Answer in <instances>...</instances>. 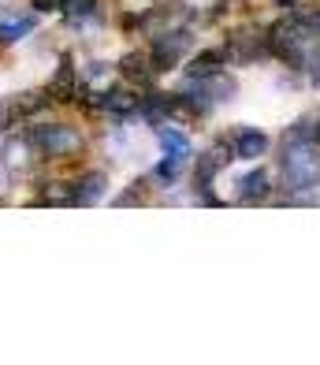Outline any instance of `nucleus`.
I'll use <instances>...</instances> for the list:
<instances>
[{
	"label": "nucleus",
	"mask_w": 320,
	"mask_h": 365,
	"mask_svg": "<svg viewBox=\"0 0 320 365\" xmlns=\"http://www.w3.org/2000/svg\"><path fill=\"white\" fill-rule=\"evenodd\" d=\"M283 187L287 190H306L320 182V153H316V142L309 138H298L291 135L287 145H283Z\"/></svg>",
	"instance_id": "obj_1"
},
{
	"label": "nucleus",
	"mask_w": 320,
	"mask_h": 365,
	"mask_svg": "<svg viewBox=\"0 0 320 365\" xmlns=\"http://www.w3.org/2000/svg\"><path fill=\"white\" fill-rule=\"evenodd\" d=\"M309 26L301 15H283V19L268 30V53H276L279 60H287V63H301L306 60V48H309Z\"/></svg>",
	"instance_id": "obj_2"
},
{
	"label": "nucleus",
	"mask_w": 320,
	"mask_h": 365,
	"mask_svg": "<svg viewBox=\"0 0 320 365\" xmlns=\"http://www.w3.org/2000/svg\"><path fill=\"white\" fill-rule=\"evenodd\" d=\"M30 142L41 157H71L82 149V135L67 123H41L30 130Z\"/></svg>",
	"instance_id": "obj_3"
},
{
	"label": "nucleus",
	"mask_w": 320,
	"mask_h": 365,
	"mask_svg": "<svg viewBox=\"0 0 320 365\" xmlns=\"http://www.w3.org/2000/svg\"><path fill=\"white\" fill-rule=\"evenodd\" d=\"M268 53V41L257 26H234L227 30V41H224V56L227 63H257Z\"/></svg>",
	"instance_id": "obj_4"
},
{
	"label": "nucleus",
	"mask_w": 320,
	"mask_h": 365,
	"mask_svg": "<svg viewBox=\"0 0 320 365\" xmlns=\"http://www.w3.org/2000/svg\"><path fill=\"white\" fill-rule=\"evenodd\" d=\"M45 101H48V93H38V90H23V93L0 97V135H4V130H11L19 120H26V115L41 112Z\"/></svg>",
	"instance_id": "obj_5"
},
{
	"label": "nucleus",
	"mask_w": 320,
	"mask_h": 365,
	"mask_svg": "<svg viewBox=\"0 0 320 365\" xmlns=\"http://www.w3.org/2000/svg\"><path fill=\"white\" fill-rule=\"evenodd\" d=\"M190 30H167V34H157V45H153V56H149V63H153L157 71H172L179 68V60L190 53Z\"/></svg>",
	"instance_id": "obj_6"
},
{
	"label": "nucleus",
	"mask_w": 320,
	"mask_h": 365,
	"mask_svg": "<svg viewBox=\"0 0 320 365\" xmlns=\"http://www.w3.org/2000/svg\"><path fill=\"white\" fill-rule=\"evenodd\" d=\"M231 153H234V149L227 145V138H220V142H216V145H209L205 149V153H197V168H194V182H197V187H201V194H212L209 187H212V179L216 175H220L224 168H227V160H231Z\"/></svg>",
	"instance_id": "obj_7"
},
{
	"label": "nucleus",
	"mask_w": 320,
	"mask_h": 365,
	"mask_svg": "<svg viewBox=\"0 0 320 365\" xmlns=\"http://www.w3.org/2000/svg\"><path fill=\"white\" fill-rule=\"evenodd\" d=\"M38 30V15H26L19 8H0V45H15Z\"/></svg>",
	"instance_id": "obj_8"
},
{
	"label": "nucleus",
	"mask_w": 320,
	"mask_h": 365,
	"mask_svg": "<svg viewBox=\"0 0 320 365\" xmlns=\"http://www.w3.org/2000/svg\"><path fill=\"white\" fill-rule=\"evenodd\" d=\"M33 157H38V149H33L30 135H26V138H8V142H4V149H0V164H4V168H8L11 175L30 172Z\"/></svg>",
	"instance_id": "obj_9"
},
{
	"label": "nucleus",
	"mask_w": 320,
	"mask_h": 365,
	"mask_svg": "<svg viewBox=\"0 0 320 365\" xmlns=\"http://www.w3.org/2000/svg\"><path fill=\"white\" fill-rule=\"evenodd\" d=\"M45 93L53 97V101H75V93H78V75H75V60H71V56H60L56 71H53V82H48Z\"/></svg>",
	"instance_id": "obj_10"
},
{
	"label": "nucleus",
	"mask_w": 320,
	"mask_h": 365,
	"mask_svg": "<svg viewBox=\"0 0 320 365\" xmlns=\"http://www.w3.org/2000/svg\"><path fill=\"white\" fill-rule=\"evenodd\" d=\"M105 194H108V175H105V172H86V175H82L75 187H71L67 205H97Z\"/></svg>",
	"instance_id": "obj_11"
},
{
	"label": "nucleus",
	"mask_w": 320,
	"mask_h": 365,
	"mask_svg": "<svg viewBox=\"0 0 320 365\" xmlns=\"http://www.w3.org/2000/svg\"><path fill=\"white\" fill-rule=\"evenodd\" d=\"M231 142H234V153L246 157V160H257L264 149H268V135H264L261 127H239L231 135Z\"/></svg>",
	"instance_id": "obj_12"
},
{
	"label": "nucleus",
	"mask_w": 320,
	"mask_h": 365,
	"mask_svg": "<svg viewBox=\"0 0 320 365\" xmlns=\"http://www.w3.org/2000/svg\"><path fill=\"white\" fill-rule=\"evenodd\" d=\"M100 108H108L112 115H138L142 112V97L134 93V90L112 86L108 93H100Z\"/></svg>",
	"instance_id": "obj_13"
},
{
	"label": "nucleus",
	"mask_w": 320,
	"mask_h": 365,
	"mask_svg": "<svg viewBox=\"0 0 320 365\" xmlns=\"http://www.w3.org/2000/svg\"><path fill=\"white\" fill-rule=\"evenodd\" d=\"M234 190H239V202H261V197L268 194V172L264 168L246 172L239 182H234Z\"/></svg>",
	"instance_id": "obj_14"
},
{
	"label": "nucleus",
	"mask_w": 320,
	"mask_h": 365,
	"mask_svg": "<svg viewBox=\"0 0 320 365\" xmlns=\"http://www.w3.org/2000/svg\"><path fill=\"white\" fill-rule=\"evenodd\" d=\"M157 142H160V149H164L167 157H187V160H190V138L182 135V130H175V127H160Z\"/></svg>",
	"instance_id": "obj_15"
},
{
	"label": "nucleus",
	"mask_w": 320,
	"mask_h": 365,
	"mask_svg": "<svg viewBox=\"0 0 320 365\" xmlns=\"http://www.w3.org/2000/svg\"><path fill=\"white\" fill-rule=\"evenodd\" d=\"M120 71L127 75V82H142V86H149V71H157V68H149V60L145 56H138V53H127L123 60H120Z\"/></svg>",
	"instance_id": "obj_16"
},
{
	"label": "nucleus",
	"mask_w": 320,
	"mask_h": 365,
	"mask_svg": "<svg viewBox=\"0 0 320 365\" xmlns=\"http://www.w3.org/2000/svg\"><path fill=\"white\" fill-rule=\"evenodd\" d=\"M227 63V56H224V48H205L194 63H190V78H197V75H212V71H220Z\"/></svg>",
	"instance_id": "obj_17"
},
{
	"label": "nucleus",
	"mask_w": 320,
	"mask_h": 365,
	"mask_svg": "<svg viewBox=\"0 0 320 365\" xmlns=\"http://www.w3.org/2000/svg\"><path fill=\"white\" fill-rule=\"evenodd\" d=\"M60 11L71 23H82V19H93L97 15V0H60Z\"/></svg>",
	"instance_id": "obj_18"
},
{
	"label": "nucleus",
	"mask_w": 320,
	"mask_h": 365,
	"mask_svg": "<svg viewBox=\"0 0 320 365\" xmlns=\"http://www.w3.org/2000/svg\"><path fill=\"white\" fill-rule=\"evenodd\" d=\"M182 164H187V157H167L164 153V160L157 164V179L160 182H175L182 175Z\"/></svg>",
	"instance_id": "obj_19"
},
{
	"label": "nucleus",
	"mask_w": 320,
	"mask_h": 365,
	"mask_svg": "<svg viewBox=\"0 0 320 365\" xmlns=\"http://www.w3.org/2000/svg\"><path fill=\"white\" fill-rule=\"evenodd\" d=\"M309 82H313V86L320 90V45H316L313 53H309Z\"/></svg>",
	"instance_id": "obj_20"
},
{
	"label": "nucleus",
	"mask_w": 320,
	"mask_h": 365,
	"mask_svg": "<svg viewBox=\"0 0 320 365\" xmlns=\"http://www.w3.org/2000/svg\"><path fill=\"white\" fill-rule=\"evenodd\" d=\"M60 8V0H33V11H53Z\"/></svg>",
	"instance_id": "obj_21"
},
{
	"label": "nucleus",
	"mask_w": 320,
	"mask_h": 365,
	"mask_svg": "<svg viewBox=\"0 0 320 365\" xmlns=\"http://www.w3.org/2000/svg\"><path fill=\"white\" fill-rule=\"evenodd\" d=\"M276 4H279V8H287V4H294V0H276Z\"/></svg>",
	"instance_id": "obj_22"
}]
</instances>
